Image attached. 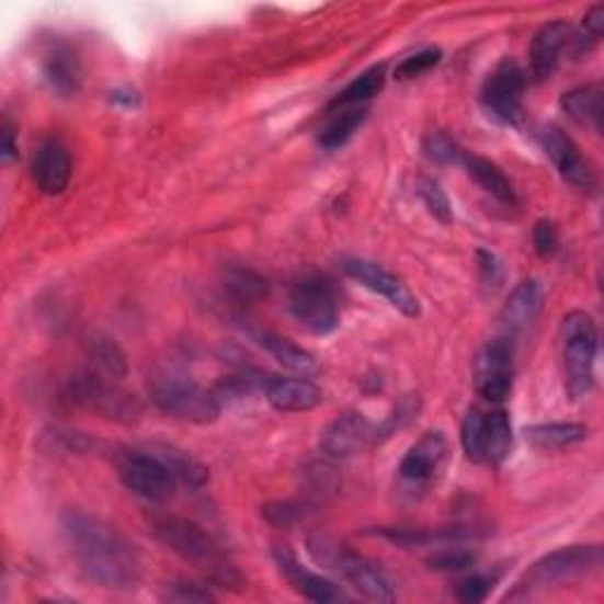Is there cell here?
I'll list each match as a JSON object with an SVG mask.
<instances>
[{
	"instance_id": "d590c367",
	"label": "cell",
	"mask_w": 604,
	"mask_h": 604,
	"mask_svg": "<svg viewBox=\"0 0 604 604\" xmlns=\"http://www.w3.org/2000/svg\"><path fill=\"white\" fill-rule=\"evenodd\" d=\"M440 61H442V50L440 48L421 50V53L407 57L404 61H399L397 69H395V79H399V81L415 79V76L430 71L432 67H437Z\"/></svg>"
},
{
	"instance_id": "f35d334b",
	"label": "cell",
	"mask_w": 604,
	"mask_h": 604,
	"mask_svg": "<svg viewBox=\"0 0 604 604\" xmlns=\"http://www.w3.org/2000/svg\"><path fill=\"white\" fill-rule=\"evenodd\" d=\"M477 562V555L463 548H446L428 557V567L432 571H463Z\"/></svg>"
},
{
	"instance_id": "b9f144b4",
	"label": "cell",
	"mask_w": 604,
	"mask_h": 604,
	"mask_svg": "<svg viewBox=\"0 0 604 604\" xmlns=\"http://www.w3.org/2000/svg\"><path fill=\"white\" fill-rule=\"evenodd\" d=\"M418 411H421V401H418V397L401 399L399 407L395 409V413L385 421V425L380 430H376V440H378V432H380V435L387 437V435H390V432L409 425L413 421V418H418Z\"/></svg>"
},
{
	"instance_id": "7402d4cb",
	"label": "cell",
	"mask_w": 604,
	"mask_h": 604,
	"mask_svg": "<svg viewBox=\"0 0 604 604\" xmlns=\"http://www.w3.org/2000/svg\"><path fill=\"white\" fill-rule=\"evenodd\" d=\"M565 114L579 123L583 128H591L595 133L602 130L604 118V88L602 83H588L581 88L569 90L560 100Z\"/></svg>"
},
{
	"instance_id": "d4e9b609",
	"label": "cell",
	"mask_w": 604,
	"mask_h": 604,
	"mask_svg": "<svg viewBox=\"0 0 604 604\" xmlns=\"http://www.w3.org/2000/svg\"><path fill=\"white\" fill-rule=\"evenodd\" d=\"M591 428L583 423H544L524 430V437L532 446L544 448V452H557V448L574 446L588 440Z\"/></svg>"
},
{
	"instance_id": "74e56055",
	"label": "cell",
	"mask_w": 604,
	"mask_h": 604,
	"mask_svg": "<svg viewBox=\"0 0 604 604\" xmlns=\"http://www.w3.org/2000/svg\"><path fill=\"white\" fill-rule=\"evenodd\" d=\"M163 602H182V604H194V602H213L215 595L204 585H196L190 581H173L163 585L161 593Z\"/></svg>"
},
{
	"instance_id": "bcb514c9",
	"label": "cell",
	"mask_w": 604,
	"mask_h": 604,
	"mask_svg": "<svg viewBox=\"0 0 604 604\" xmlns=\"http://www.w3.org/2000/svg\"><path fill=\"white\" fill-rule=\"evenodd\" d=\"M110 100H112L114 104L126 106V110H133V106H137V104H139L137 92H135V90H130V88H116V90H112Z\"/></svg>"
},
{
	"instance_id": "e575fe53",
	"label": "cell",
	"mask_w": 604,
	"mask_h": 604,
	"mask_svg": "<svg viewBox=\"0 0 604 604\" xmlns=\"http://www.w3.org/2000/svg\"><path fill=\"white\" fill-rule=\"evenodd\" d=\"M423 153L432 163H440V166L463 163V157H466V151H463L454 139L444 133H430L423 139Z\"/></svg>"
},
{
	"instance_id": "8fae6325",
	"label": "cell",
	"mask_w": 604,
	"mask_h": 604,
	"mask_svg": "<svg viewBox=\"0 0 604 604\" xmlns=\"http://www.w3.org/2000/svg\"><path fill=\"white\" fill-rule=\"evenodd\" d=\"M524 90H526V73L515 59H501L495 69L487 76L482 86V106L485 112L501 126L515 128L524 116Z\"/></svg>"
},
{
	"instance_id": "5bb4252c",
	"label": "cell",
	"mask_w": 604,
	"mask_h": 604,
	"mask_svg": "<svg viewBox=\"0 0 604 604\" xmlns=\"http://www.w3.org/2000/svg\"><path fill=\"white\" fill-rule=\"evenodd\" d=\"M376 440V428L360 411L340 413L335 421L321 432V454L331 460H343L362 454Z\"/></svg>"
},
{
	"instance_id": "1f68e13d",
	"label": "cell",
	"mask_w": 604,
	"mask_h": 604,
	"mask_svg": "<svg viewBox=\"0 0 604 604\" xmlns=\"http://www.w3.org/2000/svg\"><path fill=\"white\" fill-rule=\"evenodd\" d=\"M460 444L463 452L472 463H485L487 452V411L470 409L463 418L460 425Z\"/></svg>"
},
{
	"instance_id": "f1b7e54d",
	"label": "cell",
	"mask_w": 604,
	"mask_h": 604,
	"mask_svg": "<svg viewBox=\"0 0 604 604\" xmlns=\"http://www.w3.org/2000/svg\"><path fill=\"white\" fill-rule=\"evenodd\" d=\"M153 452L168 463V468L173 470L178 482L187 485L192 489H198L208 482V468L201 460H196L192 454L180 452L175 446H159L153 448Z\"/></svg>"
},
{
	"instance_id": "4316f807",
	"label": "cell",
	"mask_w": 604,
	"mask_h": 604,
	"mask_svg": "<svg viewBox=\"0 0 604 604\" xmlns=\"http://www.w3.org/2000/svg\"><path fill=\"white\" fill-rule=\"evenodd\" d=\"M513 452V425L503 409L487 411V452L485 463L489 466H501V463Z\"/></svg>"
},
{
	"instance_id": "d6a6232c",
	"label": "cell",
	"mask_w": 604,
	"mask_h": 604,
	"mask_svg": "<svg viewBox=\"0 0 604 604\" xmlns=\"http://www.w3.org/2000/svg\"><path fill=\"white\" fill-rule=\"evenodd\" d=\"M415 194L421 196L423 206L428 208V213L432 218L440 220L442 225L454 223V208L452 201H448L446 192L442 190V184L435 178H421L415 184Z\"/></svg>"
},
{
	"instance_id": "603a6c76",
	"label": "cell",
	"mask_w": 604,
	"mask_h": 604,
	"mask_svg": "<svg viewBox=\"0 0 604 604\" xmlns=\"http://www.w3.org/2000/svg\"><path fill=\"white\" fill-rule=\"evenodd\" d=\"M255 340L272 354V357L278 364H282L284 368H288L290 374H296L300 378H315V376H319L321 366L317 364L315 354H309L300 345L290 343V340L276 335L272 331H258Z\"/></svg>"
},
{
	"instance_id": "5b68a950",
	"label": "cell",
	"mask_w": 604,
	"mask_h": 604,
	"mask_svg": "<svg viewBox=\"0 0 604 604\" xmlns=\"http://www.w3.org/2000/svg\"><path fill=\"white\" fill-rule=\"evenodd\" d=\"M67 399L76 407H83L106 418V421L123 425L137 423L145 411L139 397L123 390L114 378H106L98 371H86V374L73 376L67 385Z\"/></svg>"
},
{
	"instance_id": "9a60e30c",
	"label": "cell",
	"mask_w": 604,
	"mask_h": 604,
	"mask_svg": "<svg viewBox=\"0 0 604 604\" xmlns=\"http://www.w3.org/2000/svg\"><path fill=\"white\" fill-rule=\"evenodd\" d=\"M540 145H544L548 159L557 170H560V175L569 184H574L579 190L595 187L597 180H595L593 166L583 159V153L577 147L574 139H571L562 128L546 126L540 130Z\"/></svg>"
},
{
	"instance_id": "2e32d148",
	"label": "cell",
	"mask_w": 604,
	"mask_h": 604,
	"mask_svg": "<svg viewBox=\"0 0 604 604\" xmlns=\"http://www.w3.org/2000/svg\"><path fill=\"white\" fill-rule=\"evenodd\" d=\"M71 168L73 163L69 149L61 145L59 139H45L36 149L34 163H31V180H34V184L43 194L59 196L69 187Z\"/></svg>"
},
{
	"instance_id": "52a82bcc",
	"label": "cell",
	"mask_w": 604,
	"mask_h": 604,
	"mask_svg": "<svg viewBox=\"0 0 604 604\" xmlns=\"http://www.w3.org/2000/svg\"><path fill=\"white\" fill-rule=\"evenodd\" d=\"M149 395L153 407L184 423L208 425L218 421L223 411V401L215 390H206L184 376H163L153 380Z\"/></svg>"
},
{
	"instance_id": "9c48e42d",
	"label": "cell",
	"mask_w": 604,
	"mask_h": 604,
	"mask_svg": "<svg viewBox=\"0 0 604 604\" xmlns=\"http://www.w3.org/2000/svg\"><path fill=\"white\" fill-rule=\"evenodd\" d=\"M288 309L300 327L315 335H331L340 323L333 286L321 276H305L293 284Z\"/></svg>"
},
{
	"instance_id": "4fadbf2b",
	"label": "cell",
	"mask_w": 604,
	"mask_h": 604,
	"mask_svg": "<svg viewBox=\"0 0 604 604\" xmlns=\"http://www.w3.org/2000/svg\"><path fill=\"white\" fill-rule=\"evenodd\" d=\"M340 265H343V270L354 278V282H360L364 288L378 293L380 298H385L395 309H399L404 317L413 319L421 315V303H418L409 286L390 270L378 265V262L366 258H343Z\"/></svg>"
},
{
	"instance_id": "ba28073f",
	"label": "cell",
	"mask_w": 604,
	"mask_h": 604,
	"mask_svg": "<svg viewBox=\"0 0 604 604\" xmlns=\"http://www.w3.org/2000/svg\"><path fill=\"white\" fill-rule=\"evenodd\" d=\"M116 470L123 487L149 503H168L178 491V477L168 463L153 452L128 448L116 456Z\"/></svg>"
},
{
	"instance_id": "ac0fdd59",
	"label": "cell",
	"mask_w": 604,
	"mask_h": 604,
	"mask_svg": "<svg viewBox=\"0 0 604 604\" xmlns=\"http://www.w3.org/2000/svg\"><path fill=\"white\" fill-rule=\"evenodd\" d=\"M270 404L282 413H307L315 411L321 401L323 392L309 378H284V376H267L262 385Z\"/></svg>"
},
{
	"instance_id": "8d00e7d4",
	"label": "cell",
	"mask_w": 604,
	"mask_h": 604,
	"mask_svg": "<svg viewBox=\"0 0 604 604\" xmlns=\"http://www.w3.org/2000/svg\"><path fill=\"white\" fill-rule=\"evenodd\" d=\"M305 477H307V487H309L307 493L317 501L327 499V495H331L338 489L335 470L331 466H327V463H315V466H309Z\"/></svg>"
},
{
	"instance_id": "30bf717a",
	"label": "cell",
	"mask_w": 604,
	"mask_h": 604,
	"mask_svg": "<svg viewBox=\"0 0 604 604\" xmlns=\"http://www.w3.org/2000/svg\"><path fill=\"white\" fill-rule=\"evenodd\" d=\"M448 458V442L444 432L432 430L418 440L407 456L399 463V485L411 499H421L432 487L440 482V477L446 468Z\"/></svg>"
},
{
	"instance_id": "83f0119b",
	"label": "cell",
	"mask_w": 604,
	"mask_h": 604,
	"mask_svg": "<svg viewBox=\"0 0 604 604\" xmlns=\"http://www.w3.org/2000/svg\"><path fill=\"white\" fill-rule=\"evenodd\" d=\"M385 79H387L385 65L371 67L362 76H357V79H354L343 92H338L329 106L331 110H340V106H354V104H362L371 98H376L378 92L385 88Z\"/></svg>"
},
{
	"instance_id": "60d3db41",
	"label": "cell",
	"mask_w": 604,
	"mask_h": 604,
	"mask_svg": "<svg viewBox=\"0 0 604 604\" xmlns=\"http://www.w3.org/2000/svg\"><path fill=\"white\" fill-rule=\"evenodd\" d=\"M305 505L303 503H293V501H278V503H270L262 508V515L274 526H293L298 520H303L305 515Z\"/></svg>"
},
{
	"instance_id": "7bdbcfd3",
	"label": "cell",
	"mask_w": 604,
	"mask_h": 604,
	"mask_svg": "<svg viewBox=\"0 0 604 604\" xmlns=\"http://www.w3.org/2000/svg\"><path fill=\"white\" fill-rule=\"evenodd\" d=\"M557 246H560V235H557V227L552 220H538L534 227V248L540 258H550L557 253Z\"/></svg>"
},
{
	"instance_id": "44dd1931",
	"label": "cell",
	"mask_w": 604,
	"mask_h": 604,
	"mask_svg": "<svg viewBox=\"0 0 604 604\" xmlns=\"http://www.w3.org/2000/svg\"><path fill=\"white\" fill-rule=\"evenodd\" d=\"M540 309H544V288H540L536 278H524V282L517 284L515 290L510 293L508 303L503 305V329L508 331V335L522 333L538 319Z\"/></svg>"
},
{
	"instance_id": "4dcf8cb0",
	"label": "cell",
	"mask_w": 604,
	"mask_h": 604,
	"mask_svg": "<svg viewBox=\"0 0 604 604\" xmlns=\"http://www.w3.org/2000/svg\"><path fill=\"white\" fill-rule=\"evenodd\" d=\"M225 290L235 300L248 305L267 296V282L253 270L231 267L225 274Z\"/></svg>"
},
{
	"instance_id": "ee69618b",
	"label": "cell",
	"mask_w": 604,
	"mask_h": 604,
	"mask_svg": "<svg viewBox=\"0 0 604 604\" xmlns=\"http://www.w3.org/2000/svg\"><path fill=\"white\" fill-rule=\"evenodd\" d=\"M491 588H493V581L487 579V577H482V574L468 577L466 581H460V585H458V600L466 602V604L485 602Z\"/></svg>"
},
{
	"instance_id": "ffe728a7",
	"label": "cell",
	"mask_w": 604,
	"mask_h": 604,
	"mask_svg": "<svg viewBox=\"0 0 604 604\" xmlns=\"http://www.w3.org/2000/svg\"><path fill=\"white\" fill-rule=\"evenodd\" d=\"M43 79L61 98H71L83 86V67L67 43H55L43 57Z\"/></svg>"
},
{
	"instance_id": "f6af8a7d",
	"label": "cell",
	"mask_w": 604,
	"mask_h": 604,
	"mask_svg": "<svg viewBox=\"0 0 604 604\" xmlns=\"http://www.w3.org/2000/svg\"><path fill=\"white\" fill-rule=\"evenodd\" d=\"M0 137H3V147H0V157H3V163L10 166L14 159H18L20 147L14 143V123L10 118L3 121V128H0Z\"/></svg>"
},
{
	"instance_id": "836d02e7",
	"label": "cell",
	"mask_w": 604,
	"mask_h": 604,
	"mask_svg": "<svg viewBox=\"0 0 604 604\" xmlns=\"http://www.w3.org/2000/svg\"><path fill=\"white\" fill-rule=\"evenodd\" d=\"M602 34H604V8L602 5H593L591 10L585 12L579 34L569 36L571 55L583 57L588 53H593V48L600 43Z\"/></svg>"
},
{
	"instance_id": "e0dca14e",
	"label": "cell",
	"mask_w": 604,
	"mask_h": 604,
	"mask_svg": "<svg viewBox=\"0 0 604 604\" xmlns=\"http://www.w3.org/2000/svg\"><path fill=\"white\" fill-rule=\"evenodd\" d=\"M274 562H276L278 571L286 577V581L293 585V591L300 593L309 602L329 604V602H343V600L347 602L350 600L333 581L305 569L298 562V557L286 548H274Z\"/></svg>"
},
{
	"instance_id": "6da1fadb",
	"label": "cell",
	"mask_w": 604,
	"mask_h": 604,
	"mask_svg": "<svg viewBox=\"0 0 604 604\" xmlns=\"http://www.w3.org/2000/svg\"><path fill=\"white\" fill-rule=\"evenodd\" d=\"M65 534L83 577L106 591H133L143 577L139 555L112 524L86 513L65 517Z\"/></svg>"
},
{
	"instance_id": "f546056e",
	"label": "cell",
	"mask_w": 604,
	"mask_h": 604,
	"mask_svg": "<svg viewBox=\"0 0 604 604\" xmlns=\"http://www.w3.org/2000/svg\"><path fill=\"white\" fill-rule=\"evenodd\" d=\"M368 116V110H345V112H340L327 128L321 130L319 135V147L321 149H327V151H335L340 147H345L352 135L357 133L362 126H364V121Z\"/></svg>"
},
{
	"instance_id": "7c38bea8",
	"label": "cell",
	"mask_w": 604,
	"mask_h": 604,
	"mask_svg": "<svg viewBox=\"0 0 604 604\" xmlns=\"http://www.w3.org/2000/svg\"><path fill=\"white\" fill-rule=\"evenodd\" d=\"M515 383V352L510 338H493L479 350L475 360L477 392L487 401L501 404L513 392Z\"/></svg>"
},
{
	"instance_id": "7a4b0ae2",
	"label": "cell",
	"mask_w": 604,
	"mask_h": 604,
	"mask_svg": "<svg viewBox=\"0 0 604 604\" xmlns=\"http://www.w3.org/2000/svg\"><path fill=\"white\" fill-rule=\"evenodd\" d=\"M151 532L170 552L182 557L184 562H192L194 567L204 569L213 583L223 588L241 583L237 567L227 560L220 546L215 544L204 526H198L192 520L170 515L153 522Z\"/></svg>"
},
{
	"instance_id": "8992f818",
	"label": "cell",
	"mask_w": 604,
	"mask_h": 604,
	"mask_svg": "<svg viewBox=\"0 0 604 604\" xmlns=\"http://www.w3.org/2000/svg\"><path fill=\"white\" fill-rule=\"evenodd\" d=\"M604 550L602 546H569L560 548L540 560L526 571V577L515 585L513 593H508V600H526L536 591L562 581H574L579 577L595 574L602 569Z\"/></svg>"
},
{
	"instance_id": "d6986e66",
	"label": "cell",
	"mask_w": 604,
	"mask_h": 604,
	"mask_svg": "<svg viewBox=\"0 0 604 604\" xmlns=\"http://www.w3.org/2000/svg\"><path fill=\"white\" fill-rule=\"evenodd\" d=\"M571 26L565 20H555L540 26L532 41V76L534 81L544 83L552 79L562 61V53L569 45Z\"/></svg>"
},
{
	"instance_id": "cb8c5ba5",
	"label": "cell",
	"mask_w": 604,
	"mask_h": 604,
	"mask_svg": "<svg viewBox=\"0 0 604 604\" xmlns=\"http://www.w3.org/2000/svg\"><path fill=\"white\" fill-rule=\"evenodd\" d=\"M463 166L470 173V178L482 187L487 194H491L495 201H501L503 206H515L517 204V194L513 182L505 178L503 170L495 166L493 161L477 157V153H466L463 157Z\"/></svg>"
},
{
	"instance_id": "277c9868",
	"label": "cell",
	"mask_w": 604,
	"mask_h": 604,
	"mask_svg": "<svg viewBox=\"0 0 604 604\" xmlns=\"http://www.w3.org/2000/svg\"><path fill=\"white\" fill-rule=\"evenodd\" d=\"M307 548H309V555H312L321 567L335 569L338 574L366 600L395 602L390 579H387L385 571L376 562H371L368 557L352 552L345 546H338L331 538H323V536L309 538Z\"/></svg>"
},
{
	"instance_id": "484cf974",
	"label": "cell",
	"mask_w": 604,
	"mask_h": 604,
	"mask_svg": "<svg viewBox=\"0 0 604 604\" xmlns=\"http://www.w3.org/2000/svg\"><path fill=\"white\" fill-rule=\"evenodd\" d=\"M88 357L92 362V366L98 368V374L114 378V380H123L128 376V360L123 350L118 347L116 340H112L110 335L95 333L88 340Z\"/></svg>"
},
{
	"instance_id": "3957f363",
	"label": "cell",
	"mask_w": 604,
	"mask_h": 604,
	"mask_svg": "<svg viewBox=\"0 0 604 604\" xmlns=\"http://www.w3.org/2000/svg\"><path fill=\"white\" fill-rule=\"evenodd\" d=\"M562 371L565 390L571 399H583L591 395L595 385V360H597V327L593 317L574 309L562 319Z\"/></svg>"
},
{
	"instance_id": "ab89813d",
	"label": "cell",
	"mask_w": 604,
	"mask_h": 604,
	"mask_svg": "<svg viewBox=\"0 0 604 604\" xmlns=\"http://www.w3.org/2000/svg\"><path fill=\"white\" fill-rule=\"evenodd\" d=\"M477 270H479V282H482V286L489 288L491 293L503 284L505 278L503 262L499 260V255L487 251V248H479L477 251Z\"/></svg>"
}]
</instances>
